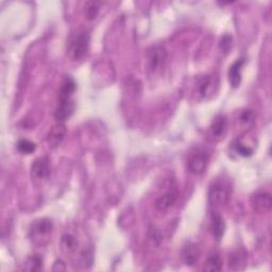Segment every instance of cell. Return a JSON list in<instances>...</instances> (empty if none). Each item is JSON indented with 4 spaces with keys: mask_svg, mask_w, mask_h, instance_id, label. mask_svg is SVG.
Here are the masks:
<instances>
[{
    "mask_svg": "<svg viewBox=\"0 0 272 272\" xmlns=\"http://www.w3.org/2000/svg\"><path fill=\"white\" fill-rule=\"evenodd\" d=\"M90 35L87 31H78L72 34L67 39L66 51L67 56L73 61L82 60L88 52Z\"/></svg>",
    "mask_w": 272,
    "mask_h": 272,
    "instance_id": "obj_1",
    "label": "cell"
},
{
    "mask_svg": "<svg viewBox=\"0 0 272 272\" xmlns=\"http://www.w3.org/2000/svg\"><path fill=\"white\" fill-rule=\"evenodd\" d=\"M232 195V187L223 179H216L209 188V201L214 207H223Z\"/></svg>",
    "mask_w": 272,
    "mask_h": 272,
    "instance_id": "obj_2",
    "label": "cell"
},
{
    "mask_svg": "<svg viewBox=\"0 0 272 272\" xmlns=\"http://www.w3.org/2000/svg\"><path fill=\"white\" fill-rule=\"evenodd\" d=\"M210 162V155L207 150L202 148H195L189 153L187 158L188 171L193 174L199 175L206 171Z\"/></svg>",
    "mask_w": 272,
    "mask_h": 272,
    "instance_id": "obj_3",
    "label": "cell"
},
{
    "mask_svg": "<svg viewBox=\"0 0 272 272\" xmlns=\"http://www.w3.org/2000/svg\"><path fill=\"white\" fill-rule=\"evenodd\" d=\"M52 222L48 219H39L32 223L30 228V237L35 243H43L52 232Z\"/></svg>",
    "mask_w": 272,
    "mask_h": 272,
    "instance_id": "obj_4",
    "label": "cell"
},
{
    "mask_svg": "<svg viewBox=\"0 0 272 272\" xmlns=\"http://www.w3.org/2000/svg\"><path fill=\"white\" fill-rule=\"evenodd\" d=\"M250 204L253 211L258 214H264L270 211L272 207L271 195L267 192H256L250 198Z\"/></svg>",
    "mask_w": 272,
    "mask_h": 272,
    "instance_id": "obj_5",
    "label": "cell"
},
{
    "mask_svg": "<svg viewBox=\"0 0 272 272\" xmlns=\"http://www.w3.org/2000/svg\"><path fill=\"white\" fill-rule=\"evenodd\" d=\"M51 168L49 160L45 156L37 157L31 165V176L35 181H43L48 179Z\"/></svg>",
    "mask_w": 272,
    "mask_h": 272,
    "instance_id": "obj_6",
    "label": "cell"
},
{
    "mask_svg": "<svg viewBox=\"0 0 272 272\" xmlns=\"http://www.w3.org/2000/svg\"><path fill=\"white\" fill-rule=\"evenodd\" d=\"M167 58V51L163 46H155L148 52V63L151 71H157L164 65Z\"/></svg>",
    "mask_w": 272,
    "mask_h": 272,
    "instance_id": "obj_7",
    "label": "cell"
},
{
    "mask_svg": "<svg viewBox=\"0 0 272 272\" xmlns=\"http://www.w3.org/2000/svg\"><path fill=\"white\" fill-rule=\"evenodd\" d=\"M201 255V249L199 244L196 242L186 243L182 250V258L183 262L187 266H194L198 263Z\"/></svg>",
    "mask_w": 272,
    "mask_h": 272,
    "instance_id": "obj_8",
    "label": "cell"
},
{
    "mask_svg": "<svg viewBox=\"0 0 272 272\" xmlns=\"http://www.w3.org/2000/svg\"><path fill=\"white\" fill-rule=\"evenodd\" d=\"M65 135H66V128L62 122H59V124L54 125L50 129L47 135V143L51 148H57L64 141Z\"/></svg>",
    "mask_w": 272,
    "mask_h": 272,
    "instance_id": "obj_9",
    "label": "cell"
},
{
    "mask_svg": "<svg viewBox=\"0 0 272 272\" xmlns=\"http://www.w3.org/2000/svg\"><path fill=\"white\" fill-rule=\"evenodd\" d=\"M176 199H178V194H176V192H173V190H171V192H167L166 194L158 197L155 200L154 207L158 212L165 213L170 208L173 207V204L175 203Z\"/></svg>",
    "mask_w": 272,
    "mask_h": 272,
    "instance_id": "obj_10",
    "label": "cell"
},
{
    "mask_svg": "<svg viewBox=\"0 0 272 272\" xmlns=\"http://www.w3.org/2000/svg\"><path fill=\"white\" fill-rule=\"evenodd\" d=\"M244 64V60L243 59H239L236 60L232 65H231L229 73H228V77H229V82L231 84V86L236 88L240 85L241 82V70H242V66Z\"/></svg>",
    "mask_w": 272,
    "mask_h": 272,
    "instance_id": "obj_11",
    "label": "cell"
},
{
    "mask_svg": "<svg viewBox=\"0 0 272 272\" xmlns=\"http://www.w3.org/2000/svg\"><path fill=\"white\" fill-rule=\"evenodd\" d=\"M60 247L61 250L67 255L75 254L79 249V240L74 234L65 233L61 238Z\"/></svg>",
    "mask_w": 272,
    "mask_h": 272,
    "instance_id": "obj_12",
    "label": "cell"
},
{
    "mask_svg": "<svg viewBox=\"0 0 272 272\" xmlns=\"http://www.w3.org/2000/svg\"><path fill=\"white\" fill-rule=\"evenodd\" d=\"M76 82L72 77H66L59 92V102H65L73 100V95L76 90Z\"/></svg>",
    "mask_w": 272,
    "mask_h": 272,
    "instance_id": "obj_13",
    "label": "cell"
},
{
    "mask_svg": "<svg viewBox=\"0 0 272 272\" xmlns=\"http://www.w3.org/2000/svg\"><path fill=\"white\" fill-rule=\"evenodd\" d=\"M75 112V102L74 100L71 101H65V102H59V105L54 113V117L60 122H64L68 118H71V116Z\"/></svg>",
    "mask_w": 272,
    "mask_h": 272,
    "instance_id": "obj_14",
    "label": "cell"
},
{
    "mask_svg": "<svg viewBox=\"0 0 272 272\" xmlns=\"http://www.w3.org/2000/svg\"><path fill=\"white\" fill-rule=\"evenodd\" d=\"M247 253L243 250H236L229 257V268L231 270H242L246 267Z\"/></svg>",
    "mask_w": 272,
    "mask_h": 272,
    "instance_id": "obj_15",
    "label": "cell"
},
{
    "mask_svg": "<svg viewBox=\"0 0 272 272\" xmlns=\"http://www.w3.org/2000/svg\"><path fill=\"white\" fill-rule=\"evenodd\" d=\"M228 129V121L223 116H218L216 117L213 121V124L211 126V135L213 136V139L216 141L221 140Z\"/></svg>",
    "mask_w": 272,
    "mask_h": 272,
    "instance_id": "obj_16",
    "label": "cell"
},
{
    "mask_svg": "<svg viewBox=\"0 0 272 272\" xmlns=\"http://www.w3.org/2000/svg\"><path fill=\"white\" fill-rule=\"evenodd\" d=\"M212 230L216 240H221L225 232V221L218 213H214L212 216Z\"/></svg>",
    "mask_w": 272,
    "mask_h": 272,
    "instance_id": "obj_17",
    "label": "cell"
},
{
    "mask_svg": "<svg viewBox=\"0 0 272 272\" xmlns=\"http://www.w3.org/2000/svg\"><path fill=\"white\" fill-rule=\"evenodd\" d=\"M222 268V260L220 255L217 252H213L210 254L207 260L206 267H204V270L210 271V272H216L219 271Z\"/></svg>",
    "mask_w": 272,
    "mask_h": 272,
    "instance_id": "obj_18",
    "label": "cell"
},
{
    "mask_svg": "<svg viewBox=\"0 0 272 272\" xmlns=\"http://www.w3.org/2000/svg\"><path fill=\"white\" fill-rule=\"evenodd\" d=\"M214 85V80L212 79L211 76H206L203 77L198 84V92L203 98H206L208 95H210L212 87Z\"/></svg>",
    "mask_w": 272,
    "mask_h": 272,
    "instance_id": "obj_19",
    "label": "cell"
},
{
    "mask_svg": "<svg viewBox=\"0 0 272 272\" xmlns=\"http://www.w3.org/2000/svg\"><path fill=\"white\" fill-rule=\"evenodd\" d=\"M16 148L21 154H32L36 150V145L29 140H19L16 144Z\"/></svg>",
    "mask_w": 272,
    "mask_h": 272,
    "instance_id": "obj_20",
    "label": "cell"
},
{
    "mask_svg": "<svg viewBox=\"0 0 272 272\" xmlns=\"http://www.w3.org/2000/svg\"><path fill=\"white\" fill-rule=\"evenodd\" d=\"M84 14H85V17L86 19L88 20H93L96 18L99 14V10H100V6H99V3H96V2H88L85 4V7H84Z\"/></svg>",
    "mask_w": 272,
    "mask_h": 272,
    "instance_id": "obj_21",
    "label": "cell"
},
{
    "mask_svg": "<svg viewBox=\"0 0 272 272\" xmlns=\"http://www.w3.org/2000/svg\"><path fill=\"white\" fill-rule=\"evenodd\" d=\"M43 260L42 257H39L38 255H31L25 263V269L26 270H30V271H38L42 268Z\"/></svg>",
    "mask_w": 272,
    "mask_h": 272,
    "instance_id": "obj_22",
    "label": "cell"
},
{
    "mask_svg": "<svg viewBox=\"0 0 272 272\" xmlns=\"http://www.w3.org/2000/svg\"><path fill=\"white\" fill-rule=\"evenodd\" d=\"M233 147H234V150L241 156L247 157V156H251L253 154V149H251L248 146H244L243 144H241L239 142L235 143Z\"/></svg>",
    "mask_w": 272,
    "mask_h": 272,
    "instance_id": "obj_23",
    "label": "cell"
},
{
    "mask_svg": "<svg viewBox=\"0 0 272 272\" xmlns=\"http://www.w3.org/2000/svg\"><path fill=\"white\" fill-rule=\"evenodd\" d=\"M254 120V113L252 111H244L240 115V121L243 124H250Z\"/></svg>",
    "mask_w": 272,
    "mask_h": 272,
    "instance_id": "obj_24",
    "label": "cell"
}]
</instances>
